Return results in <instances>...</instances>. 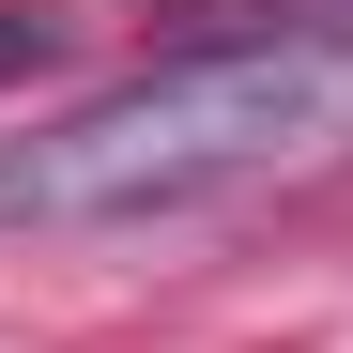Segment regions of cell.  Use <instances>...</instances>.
I'll use <instances>...</instances> for the list:
<instances>
[{"instance_id": "1", "label": "cell", "mask_w": 353, "mask_h": 353, "mask_svg": "<svg viewBox=\"0 0 353 353\" xmlns=\"http://www.w3.org/2000/svg\"><path fill=\"white\" fill-rule=\"evenodd\" d=\"M323 139H353V16H261V31H215L185 62H139L92 108L0 139V230L185 215V200L261 185V169H307Z\"/></svg>"}, {"instance_id": "2", "label": "cell", "mask_w": 353, "mask_h": 353, "mask_svg": "<svg viewBox=\"0 0 353 353\" xmlns=\"http://www.w3.org/2000/svg\"><path fill=\"white\" fill-rule=\"evenodd\" d=\"M46 62V16H0V77H31Z\"/></svg>"}]
</instances>
